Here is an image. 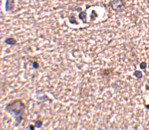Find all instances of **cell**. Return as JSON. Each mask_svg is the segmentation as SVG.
Returning a JSON list of instances; mask_svg holds the SVG:
<instances>
[]
</instances>
